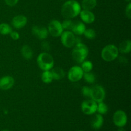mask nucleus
<instances>
[{
  "instance_id": "9",
  "label": "nucleus",
  "mask_w": 131,
  "mask_h": 131,
  "mask_svg": "<svg viewBox=\"0 0 131 131\" xmlns=\"http://www.w3.org/2000/svg\"><path fill=\"white\" fill-rule=\"evenodd\" d=\"M97 102L91 99H86L82 102L81 108L82 112L86 115H93L97 113Z\"/></svg>"
},
{
  "instance_id": "8",
  "label": "nucleus",
  "mask_w": 131,
  "mask_h": 131,
  "mask_svg": "<svg viewBox=\"0 0 131 131\" xmlns=\"http://www.w3.org/2000/svg\"><path fill=\"white\" fill-rule=\"evenodd\" d=\"M61 43L67 48H72L75 44L76 35L71 31H63L60 36Z\"/></svg>"
},
{
  "instance_id": "16",
  "label": "nucleus",
  "mask_w": 131,
  "mask_h": 131,
  "mask_svg": "<svg viewBox=\"0 0 131 131\" xmlns=\"http://www.w3.org/2000/svg\"><path fill=\"white\" fill-rule=\"evenodd\" d=\"M86 29L85 24L82 21H74L71 31L76 36H81L83 35L84 31Z\"/></svg>"
},
{
  "instance_id": "5",
  "label": "nucleus",
  "mask_w": 131,
  "mask_h": 131,
  "mask_svg": "<svg viewBox=\"0 0 131 131\" xmlns=\"http://www.w3.org/2000/svg\"><path fill=\"white\" fill-rule=\"evenodd\" d=\"M106 98V91L104 88L101 85L95 84L90 87V99L96 102H101L104 101Z\"/></svg>"
},
{
  "instance_id": "17",
  "label": "nucleus",
  "mask_w": 131,
  "mask_h": 131,
  "mask_svg": "<svg viewBox=\"0 0 131 131\" xmlns=\"http://www.w3.org/2000/svg\"><path fill=\"white\" fill-rule=\"evenodd\" d=\"M120 53L126 54L131 51V41L130 40H125L120 43L118 47Z\"/></svg>"
},
{
  "instance_id": "22",
  "label": "nucleus",
  "mask_w": 131,
  "mask_h": 131,
  "mask_svg": "<svg viewBox=\"0 0 131 131\" xmlns=\"http://www.w3.org/2000/svg\"><path fill=\"white\" fill-rule=\"evenodd\" d=\"M12 31V28L10 24L6 23L0 24V34L3 35H7Z\"/></svg>"
},
{
  "instance_id": "23",
  "label": "nucleus",
  "mask_w": 131,
  "mask_h": 131,
  "mask_svg": "<svg viewBox=\"0 0 131 131\" xmlns=\"http://www.w3.org/2000/svg\"><path fill=\"white\" fill-rule=\"evenodd\" d=\"M108 106L106 103L102 101V102H98L97 103V113L101 114V115H106L108 112Z\"/></svg>"
},
{
  "instance_id": "1",
  "label": "nucleus",
  "mask_w": 131,
  "mask_h": 131,
  "mask_svg": "<svg viewBox=\"0 0 131 131\" xmlns=\"http://www.w3.org/2000/svg\"><path fill=\"white\" fill-rule=\"evenodd\" d=\"M82 8L76 0H67L62 5L61 14L65 19H72L79 15Z\"/></svg>"
},
{
  "instance_id": "3",
  "label": "nucleus",
  "mask_w": 131,
  "mask_h": 131,
  "mask_svg": "<svg viewBox=\"0 0 131 131\" xmlns=\"http://www.w3.org/2000/svg\"><path fill=\"white\" fill-rule=\"evenodd\" d=\"M37 63L38 67L43 71L51 70L54 66V60L48 52H43L37 56Z\"/></svg>"
},
{
  "instance_id": "25",
  "label": "nucleus",
  "mask_w": 131,
  "mask_h": 131,
  "mask_svg": "<svg viewBox=\"0 0 131 131\" xmlns=\"http://www.w3.org/2000/svg\"><path fill=\"white\" fill-rule=\"evenodd\" d=\"M81 64V67L82 70H83L84 73L89 72L92 71V69H93V65L92 61H88V60H84Z\"/></svg>"
},
{
  "instance_id": "24",
  "label": "nucleus",
  "mask_w": 131,
  "mask_h": 131,
  "mask_svg": "<svg viewBox=\"0 0 131 131\" xmlns=\"http://www.w3.org/2000/svg\"><path fill=\"white\" fill-rule=\"evenodd\" d=\"M83 79H84V81L86 82L88 84H93L95 82L96 77L93 73H92V72H89L84 73Z\"/></svg>"
},
{
  "instance_id": "7",
  "label": "nucleus",
  "mask_w": 131,
  "mask_h": 131,
  "mask_svg": "<svg viewBox=\"0 0 131 131\" xmlns=\"http://www.w3.org/2000/svg\"><path fill=\"white\" fill-rule=\"evenodd\" d=\"M113 122L117 127H124L128 122V116L126 113L121 110L115 111L113 116Z\"/></svg>"
},
{
  "instance_id": "21",
  "label": "nucleus",
  "mask_w": 131,
  "mask_h": 131,
  "mask_svg": "<svg viewBox=\"0 0 131 131\" xmlns=\"http://www.w3.org/2000/svg\"><path fill=\"white\" fill-rule=\"evenodd\" d=\"M41 79H42V82L46 84H49V83H52L54 79L51 70L43 71L42 75H41Z\"/></svg>"
},
{
  "instance_id": "14",
  "label": "nucleus",
  "mask_w": 131,
  "mask_h": 131,
  "mask_svg": "<svg viewBox=\"0 0 131 131\" xmlns=\"http://www.w3.org/2000/svg\"><path fill=\"white\" fill-rule=\"evenodd\" d=\"M79 15L82 22L84 24H91L95 20V15L91 10H81Z\"/></svg>"
},
{
  "instance_id": "12",
  "label": "nucleus",
  "mask_w": 131,
  "mask_h": 131,
  "mask_svg": "<svg viewBox=\"0 0 131 131\" xmlns=\"http://www.w3.org/2000/svg\"><path fill=\"white\" fill-rule=\"evenodd\" d=\"M28 23V19L23 15H17L14 17L11 20V24L12 27L15 29H21L26 25Z\"/></svg>"
},
{
  "instance_id": "6",
  "label": "nucleus",
  "mask_w": 131,
  "mask_h": 131,
  "mask_svg": "<svg viewBox=\"0 0 131 131\" xmlns=\"http://www.w3.org/2000/svg\"><path fill=\"white\" fill-rule=\"evenodd\" d=\"M49 34L53 37H59L63 32V28L62 27L61 22L56 19L51 20L47 26Z\"/></svg>"
},
{
  "instance_id": "26",
  "label": "nucleus",
  "mask_w": 131,
  "mask_h": 131,
  "mask_svg": "<svg viewBox=\"0 0 131 131\" xmlns=\"http://www.w3.org/2000/svg\"><path fill=\"white\" fill-rule=\"evenodd\" d=\"M73 24H74V21L72 19H65V20L61 23L64 31H71Z\"/></svg>"
},
{
  "instance_id": "19",
  "label": "nucleus",
  "mask_w": 131,
  "mask_h": 131,
  "mask_svg": "<svg viewBox=\"0 0 131 131\" xmlns=\"http://www.w3.org/2000/svg\"><path fill=\"white\" fill-rule=\"evenodd\" d=\"M54 80H61L65 78V72L63 69L59 67H53L51 70Z\"/></svg>"
},
{
  "instance_id": "32",
  "label": "nucleus",
  "mask_w": 131,
  "mask_h": 131,
  "mask_svg": "<svg viewBox=\"0 0 131 131\" xmlns=\"http://www.w3.org/2000/svg\"><path fill=\"white\" fill-rule=\"evenodd\" d=\"M19 0H5L6 5L9 6H14L17 4Z\"/></svg>"
},
{
  "instance_id": "30",
  "label": "nucleus",
  "mask_w": 131,
  "mask_h": 131,
  "mask_svg": "<svg viewBox=\"0 0 131 131\" xmlns=\"http://www.w3.org/2000/svg\"><path fill=\"white\" fill-rule=\"evenodd\" d=\"M125 15L129 19H131V3L129 2L125 8Z\"/></svg>"
},
{
  "instance_id": "15",
  "label": "nucleus",
  "mask_w": 131,
  "mask_h": 131,
  "mask_svg": "<svg viewBox=\"0 0 131 131\" xmlns=\"http://www.w3.org/2000/svg\"><path fill=\"white\" fill-rule=\"evenodd\" d=\"M104 118L102 115L99 113H95L93 115L90 121L92 127L95 130H99L101 129L104 124Z\"/></svg>"
},
{
  "instance_id": "35",
  "label": "nucleus",
  "mask_w": 131,
  "mask_h": 131,
  "mask_svg": "<svg viewBox=\"0 0 131 131\" xmlns=\"http://www.w3.org/2000/svg\"><path fill=\"white\" fill-rule=\"evenodd\" d=\"M125 1H127V2H130V0H125Z\"/></svg>"
},
{
  "instance_id": "34",
  "label": "nucleus",
  "mask_w": 131,
  "mask_h": 131,
  "mask_svg": "<svg viewBox=\"0 0 131 131\" xmlns=\"http://www.w3.org/2000/svg\"><path fill=\"white\" fill-rule=\"evenodd\" d=\"M117 131H126V130L124 129V127H120V128H119L118 129Z\"/></svg>"
},
{
  "instance_id": "36",
  "label": "nucleus",
  "mask_w": 131,
  "mask_h": 131,
  "mask_svg": "<svg viewBox=\"0 0 131 131\" xmlns=\"http://www.w3.org/2000/svg\"><path fill=\"white\" fill-rule=\"evenodd\" d=\"M1 131H10V130H6V129H5V130H3Z\"/></svg>"
},
{
  "instance_id": "29",
  "label": "nucleus",
  "mask_w": 131,
  "mask_h": 131,
  "mask_svg": "<svg viewBox=\"0 0 131 131\" xmlns=\"http://www.w3.org/2000/svg\"><path fill=\"white\" fill-rule=\"evenodd\" d=\"M41 47H42V49L43 50V52H48L51 49V45L48 42L43 40V41L41 43Z\"/></svg>"
},
{
  "instance_id": "10",
  "label": "nucleus",
  "mask_w": 131,
  "mask_h": 131,
  "mask_svg": "<svg viewBox=\"0 0 131 131\" xmlns=\"http://www.w3.org/2000/svg\"><path fill=\"white\" fill-rule=\"evenodd\" d=\"M84 72L82 70L81 66L75 65L69 69L67 73V78L70 82L76 83L83 79Z\"/></svg>"
},
{
  "instance_id": "13",
  "label": "nucleus",
  "mask_w": 131,
  "mask_h": 131,
  "mask_svg": "<svg viewBox=\"0 0 131 131\" xmlns=\"http://www.w3.org/2000/svg\"><path fill=\"white\" fill-rule=\"evenodd\" d=\"M15 83L14 78L11 75H5L0 78V90H8L13 87Z\"/></svg>"
},
{
  "instance_id": "28",
  "label": "nucleus",
  "mask_w": 131,
  "mask_h": 131,
  "mask_svg": "<svg viewBox=\"0 0 131 131\" xmlns=\"http://www.w3.org/2000/svg\"><path fill=\"white\" fill-rule=\"evenodd\" d=\"M82 95L86 99H90V87L83 86L81 89Z\"/></svg>"
},
{
  "instance_id": "20",
  "label": "nucleus",
  "mask_w": 131,
  "mask_h": 131,
  "mask_svg": "<svg viewBox=\"0 0 131 131\" xmlns=\"http://www.w3.org/2000/svg\"><path fill=\"white\" fill-rule=\"evenodd\" d=\"M97 5V0H82L81 6L82 10H91L95 8Z\"/></svg>"
},
{
  "instance_id": "27",
  "label": "nucleus",
  "mask_w": 131,
  "mask_h": 131,
  "mask_svg": "<svg viewBox=\"0 0 131 131\" xmlns=\"http://www.w3.org/2000/svg\"><path fill=\"white\" fill-rule=\"evenodd\" d=\"M83 35H84V37L90 40H93L96 37V32L92 28H88V29H86V30L84 31Z\"/></svg>"
},
{
  "instance_id": "31",
  "label": "nucleus",
  "mask_w": 131,
  "mask_h": 131,
  "mask_svg": "<svg viewBox=\"0 0 131 131\" xmlns=\"http://www.w3.org/2000/svg\"><path fill=\"white\" fill-rule=\"evenodd\" d=\"M10 35L12 39L14 40H17L20 38V34L18 32L14 31H12L10 33Z\"/></svg>"
},
{
  "instance_id": "37",
  "label": "nucleus",
  "mask_w": 131,
  "mask_h": 131,
  "mask_svg": "<svg viewBox=\"0 0 131 131\" xmlns=\"http://www.w3.org/2000/svg\"><path fill=\"white\" fill-rule=\"evenodd\" d=\"M78 131H83V130H78Z\"/></svg>"
},
{
  "instance_id": "11",
  "label": "nucleus",
  "mask_w": 131,
  "mask_h": 131,
  "mask_svg": "<svg viewBox=\"0 0 131 131\" xmlns=\"http://www.w3.org/2000/svg\"><path fill=\"white\" fill-rule=\"evenodd\" d=\"M32 34L37 37L38 39L43 40L46 39L49 35L48 30L46 27L40 26H34L31 29Z\"/></svg>"
},
{
  "instance_id": "18",
  "label": "nucleus",
  "mask_w": 131,
  "mask_h": 131,
  "mask_svg": "<svg viewBox=\"0 0 131 131\" xmlns=\"http://www.w3.org/2000/svg\"><path fill=\"white\" fill-rule=\"evenodd\" d=\"M20 53H21L22 56L27 60H31L33 56V49L30 46L26 44L22 46Z\"/></svg>"
},
{
  "instance_id": "2",
  "label": "nucleus",
  "mask_w": 131,
  "mask_h": 131,
  "mask_svg": "<svg viewBox=\"0 0 131 131\" xmlns=\"http://www.w3.org/2000/svg\"><path fill=\"white\" fill-rule=\"evenodd\" d=\"M89 50L88 47L83 43H78L75 44L72 51V57L74 61L78 64L86 60L88 57Z\"/></svg>"
},
{
  "instance_id": "33",
  "label": "nucleus",
  "mask_w": 131,
  "mask_h": 131,
  "mask_svg": "<svg viewBox=\"0 0 131 131\" xmlns=\"http://www.w3.org/2000/svg\"><path fill=\"white\" fill-rule=\"evenodd\" d=\"M119 61L122 64H126L128 63V59L125 56H122L119 58Z\"/></svg>"
},
{
  "instance_id": "4",
  "label": "nucleus",
  "mask_w": 131,
  "mask_h": 131,
  "mask_svg": "<svg viewBox=\"0 0 131 131\" xmlns=\"http://www.w3.org/2000/svg\"><path fill=\"white\" fill-rule=\"evenodd\" d=\"M118 49L114 44H108L105 46L101 51V58L107 62H111L118 58L119 56Z\"/></svg>"
},
{
  "instance_id": "38",
  "label": "nucleus",
  "mask_w": 131,
  "mask_h": 131,
  "mask_svg": "<svg viewBox=\"0 0 131 131\" xmlns=\"http://www.w3.org/2000/svg\"><path fill=\"white\" fill-rule=\"evenodd\" d=\"M95 131H98V130H95Z\"/></svg>"
}]
</instances>
